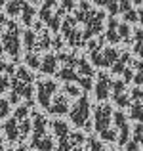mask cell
I'll list each match as a JSON object with an SVG mask.
<instances>
[{"instance_id": "49", "label": "cell", "mask_w": 143, "mask_h": 151, "mask_svg": "<svg viewBox=\"0 0 143 151\" xmlns=\"http://www.w3.org/2000/svg\"><path fill=\"white\" fill-rule=\"evenodd\" d=\"M8 151H14V149H8Z\"/></svg>"}, {"instance_id": "15", "label": "cell", "mask_w": 143, "mask_h": 151, "mask_svg": "<svg viewBox=\"0 0 143 151\" xmlns=\"http://www.w3.org/2000/svg\"><path fill=\"white\" fill-rule=\"evenodd\" d=\"M40 71L44 75H55L59 71V59L55 54H46L42 58V63H40Z\"/></svg>"}, {"instance_id": "9", "label": "cell", "mask_w": 143, "mask_h": 151, "mask_svg": "<svg viewBox=\"0 0 143 151\" xmlns=\"http://www.w3.org/2000/svg\"><path fill=\"white\" fill-rule=\"evenodd\" d=\"M103 21H105V14L101 10H94L92 15L88 17V21L84 23V38H94L97 33L103 31Z\"/></svg>"}, {"instance_id": "32", "label": "cell", "mask_w": 143, "mask_h": 151, "mask_svg": "<svg viewBox=\"0 0 143 151\" xmlns=\"http://www.w3.org/2000/svg\"><path fill=\"white\" fill-rule=\"evenodd\" d=\"M29 105H19L17 109H15V119L17 121H21V119H27V115H29Z\"/></svg>"}, {"instance_id": "7", "label": "cell", "mask_w": 143, "mask_h": 151, "mask_svg": "<svg viewBox=\"0 0 143 151\" xmlns=\"http://www.w3.org/2000/svg\"><path fill=\"white\" fill-rule=\"evenodd\" d=\"M57 151H86L84 144H86V138L82 132H71L67 134L65 138L57 140Z\"/></svg>"}, {"instance_id": "37", "label": "cell", "mask_w": 143, "mask_h": 151, "mask_svg": "<svg viewBox=\"0 0 143 151\" xmlns=\"http://www.w3.org/2000/svg\"><path fill=\"white\" fill-rule=\"evenodd\" d=\"M126 147V151H141V147H139V142H136V140H130L128 144L124 145Z\"/></svg>"}, {"instance_id": "28", "label": "cell", "mask_w": 143, "mask_h": 151, "mask_svg": "<svg viewBox=\"0 0 143 151\" xmlns=\"http://www.w3.org/2000/svg\"><path fill=\"white\" fill-rule=\"evenodd\" d=\"M31 132V121L29 119H21L19 121V140H25Z\"/></svg>"}, {"instance_id": "2", "label": "cell", "mask_w": 143, "mask_h": 151, "mask_svg": "<svg viewBox=\"0 0 143 151\" xmlns=\"http://www.w3.org/2000/svg\"><path fill=\"white\" fill-rule=\"evenodd\" d=\"M33 90H34V77L31 71H27L25 67H19L14 75L11 81V94H10V101L11 103H19L21 100H29L33 103Z\"/></svg>"}, {"instance_id": "39", "label": "cell", "mask_w": 143, "mask_h": 151, "mask_svg": "<svg viewBox=\"0 0 143 151\" xmlns=\"http://www.w3.org/2000/svg\"><path fill=\"white\" fill-rule=\"evenodd\" d=\"M134 52L139 59H143V44H134Z\"/></svg>"}, {"instance_id": "20", "label": "cell", "mask_w": 143, "mask_h": 151, "mask_svg": "<svg viewBox=\"0 0 143 151\" xmlns=\"http://www.w3.org/2000/svg\"><path fill=\"white\" fill-rule=\"evenodd\" d=\"M50 128H51V132H54V136L57 138V140H61V138H65L67 134H71L67 121H54L50 124Z\"/></svg>"}, {"instance_id": "4", "label": "cell", "mask_w": 143, "mask_h": 151, "mask_svg": "<svg viewBox=\"0 0 143 151\" xmlns=\"http://www.w3.org/2000/svg\"><path fill=\"white\" fill-rule=\"evenodd\" d=\"M2 48L14 59L19 58V52H21V31H19L17 23L11 21L6 25V31L2 35Z\"/></svg>"}, {"instance_id": "1", "label": "cell", "mask_w": 143, "mask_h": 151, "mask_svg": "<svg viewBox=\"0 0 143 151\" xmlns=\"http://www.w3.org/2000/svg\"><path fill=\"white\" fill-rule=\"evenodd\" d=\"M94 128L105 142H117L118 132L113 126V107L107 103H99L94 109Z\"/></svg>"}, {"instance_id": "25", "label": "cell", "mask_w": 143, "mask_h": 151, "mask_svg": "<svg viewBox=\"0 0 143 151\" xmlns=\"http://www.w3.org/2000/svg\"><path fill=\"white\" fill-rule=\"evenodd\" d=\"M132 33L134 31L130 29V23H118V37H120V42H130L132 40Z\"/></svg>"}, {"instance_id": "42", "label": "cell", "mask_w": 143, "mask_h": 151, "mask_svg": "<svg viewBox=\"0 0 143 151\" xmlns=\"http://www.w3.org/2000/svg\"><path fill=\"white\" fill-rule=\"evenodd\" d=\"M27 2H29V4H33V6H38V4H42L44 0H27Z\"/></svg>"}, {"instance_id": "46", "label": "cell", "mask_w": 143, "mask_h": 151, "mask_svg": "<svg viewBox=\"0 0 143 151\" xmlns=\"http://www.w3.org/2000/svg\"><path fill=\"white\" fill-rule=\"evenodd\" d=\"M17 151H27V149H25V147H19V149H17Z\"/></svg>"}, {"instance_id": "26", "label": "cell", "mask_w": 143, "mask_h": 151, "mask_svg": "<svg viewBox=\"0 0 143 151\" xmlns=\"http://www.w3.org/2000/svg\"><path fill=\"white\" fill-rule=\"evenodd\" d=\"M63 94H65V96H69V98H80L82 96V90H80V86L73 84V82H65Z\"/></svg>"}, {"instance_id": "36", "label": "cell", "mask_w": 143, "mask_h": 151, "mask_svg": "<svg viewBox=\"0 0 143 151\" xmlns=\"http://www.w3.org/2000/svg\"><path fill=\"white\" fill-rule=\"evenodd\" d=\"M8 88H10V78H8V75H2L0 77V94L6 92Z\"/></svg>"}, {"instance_id": "24", "label": "cell", "mask_w": 143, "mask_h": 151, "mask_svg": "<svg viewBox=\"0 0 143 151\" xmlns=\"http://www.w3.org/2000/svg\"><path fill=\"white\" fill-rule=\"evenodd\" d=\"M130 119L143 122V101H132V105H130Z\"/></svg>"}, {"instance_id": "50", "label": "cell", "mask_w": 143, "mask_h": 151, "mask_svg": "<svg viewBox=\"0 0 143 151\" xmlns=\"http://www.w3.org/2000/svg\"><path fill=\"white\" fill-rule=\"evenodd\" d=\"M117 151H122V149H117Z\"/></svg>"}, {"instance_id": "23", "label": "cell", "mask_w": 143, "mask_h": 151, "mask_svg": "<svg viewBox=\"0 0 143 151\" xmlns=\"http://www.w3.org/2000/svg\"><path fill=\"white\" fill-rule=\"evenodd\" d=\"M23 46L27 52H36V31H25L23 33Z\"/></svg>"}, {"instance_id": "12", "label": "cell", "mask_w": 143, "mask_h": 151, "mask_svg": "<svg viewBox=\"0 0 143 151\" xmlns=\"http://www.w3.org/2000/svg\"><path fill=\"white\" fill-rule=\"evenodd\" d=\"M71 109V103H69V96H65L63 92H57L54 96V100H51V105H50V113L51 115H57V117H63V115H67Z\"/></svg>"}, {"instance_id": "11", "label": "cell", "mask_w": 143, "mask_h": 151, "mask_svg": "<svg viewBox=\"0 0 143 151\" xmlns=\"http://www.w3.org/2000/svg\"><path fill=\"white\" fill-rule=\"evenodd\" d=\"M111 96H113L114 105H118V107H128V105H132V98L128 96V90H126V82L124 81H113Z\"/></svg>"}, {"instance_id": "44", "label": "cell", "mask_w": 143, "mask_h": 151, "mask_svg": "<svg viewBox=\"0 0 143 151\" xmlns=\"http://www.w3.org/2000/svg\"><path fill=\"white\" fill-rule=\"evenodd\" d=\"M0 151H4V142H2V138H0Z\"/></svg>"}, {"instance_id": "47", "label": "cell", "mask_w": 143, "mask_h": 151, "mask_svg": "<svg viewBox=\"0 0 143 151\" xmlns=\"http://www.w3.org/2000/svg\"><path fill=\"white\" fill-rule=\"evenodd\" d=\"M2 52H4V48H2V46H0V54H2Z\"/></svg>"}, {"instance_id": "21", "label": "cell", "mask_w": 143, "mask_h": 151, "mask_svg": "<svg viewBox=\"0 0 143 151\" xmlns=\"http://www.w3.org/2000/svg\"><path fill=\"white\" fill-rule=\"evenodd\" d=\"M27 0H8L6 2V14L10 17H15V15H21V10L25 8Z\"/></svg>"}, {"instance_id": "22", "label": "cell", "mask_w": 143, "mask_h": 151, "mask_svg": "<svg viewBox=\"0 0 143 151\" xmlns=\"http://www.w3.org/2000/svg\"><path fill=\"white\" fill-rule=\"evenodd\" d=\"M31 147H34L36 151H54V140H51V136L48 134V136L44 138H40V140H36V142H31Z\"/></svg>"}, {"instance_id": "17", "label": "cell", "mask_w": 143, "mask_h": 151, "mask_svg": "<svg viewBox=\"0 0 143 151\" xmlns=\"http://www.w3.org/2000/svg\"><path fill=\"white\" fill-rule=\"evenodd\" d=\"M132 63H134L132 55H130L128 52H122V54L118 55V59L113 63V67H111V69H113V73H114V75H122L130 65H132Z\"/></svg>"}, {"instance_id": "35", "label": "cell", "mask_w": 143, "mask_h": 151, "mask_svg": "<svg viewBox=\"0 0 143 151\" xmlns=\"http://www.w3.org/2000/svg\"><path fill=\"white\" fill-rule=\"evenodd\" d=\"M134 44H143V27L139 29H134Z\"/></svg>"}, {"instance_id": "31", "label": "cell", "mask_w": 143, "mask_h": 151, "mask_svg": "<svg viewBox=\"0 0 143 151\" xmlns=\"http://www.w3.org/2000/svg\"><path fill=\"white\" fill-rule=\"evenodd\" d=\"M132 134H134V138L132 140H136V142H143V122H137L136 126H134V130H132Z\"/></svg>"}, {"instance_id": "29", "label": "cell", "mask_w": 143, "mask_h": 151, "mask_svg": "<svg viewBox=\"0 0 143 151\" xmlns=\"http://www.w3.org/2000/svg\"><path fill=\"white\" fill-rule=\"evenodd\" d=\"M86 151H105V147L95 138H86Z\"/></svg>"}, {"instance_id": "13", "label": "cell", "mask_w": 143, "mask_h": 151, "mask_svg": "<svg viewBox=\"0 0 143 151\" xmlns=\"http://www.w3.org/2000/svg\"><path fill=\"white\" fill-rule=\"evenodd\" d=\"M48 121L40 113H33V142L40 140V138L48 136Z\"/></svg>"}, {"instance_id": "41", "label": "cell", "mask_w": 143, "mask_h": 151, "mask_svg": "<svg viewBox=\"0 0 143 151\" xmlns=\"http://www.w3.org/2000/svg\"><path fill=\"white\" fill-rule=\"evenodd\" d=\"M137 23L143 27V8H139V10H137Z\"/></svg>"}, {"instance_id": "43", "label": "cell", "mask_w": 143, "mask_h": 151, "mask_svg": "<svg viewBox=\"0 0 143 151\" xmlns=\"http://www.w3.org/2000/svg\"><path fill=\"white\" fill-rule=\"evenodd\" d=\"M132 6H143V0H130Z\"/></svg>"}, {"instance_id": "14", "label": "cell", "mask_w": 143, "mask_h": 151, "mask_svg": "<svg viewBox=\"0 0 143 151\" xmlns=\"http://www.w3.org/2000/svg\"><path fill=\"white\" fill-rule=\"evenodd\" d=\"M57 6H59L57 0H44V2H42L40 10H38V17H40V21L44 23L46 27L50 25V21H51V17H54L55 10H57Z\"/></svg>"}, {"instance_id": "10", "label": "cell", "mask_w": 143, "mask_h": 151, "mask_svg": "<svg viewBox=\"0 0 143 151\" xmlns=\"http://www.w3.org/2000/svg\"><path fill=\"white\" fill-rule=\"evenodd\" d=\"M111 88H113V78H111L107 73H97V78H95V84H94L95 100H99V101L109 100L111 98Z\"/></svg>"}, {"instance_id": "48", "label": "cell", "mask_w": 143, "mask_h": 151, "mask_svg": "<svg viewBox=\"0 0 143 151\" xmlns=\"http://www.w3.org/2000/svg\"><path fill=\"white\" fill-rule=\"evenodd\" d=\"M141 151H143V142H141Z\"/></svg>"}, {"instance_id": "8", "label": "cell", "mask_w": 143, "mask_h": 151, "mask_svg": "<svg viewBox=\"0 0 143 151\" xmlns=\"http://www.w3.org/2000/svg\"><path fill=\"white\" fill-rule=\"evenodd\" d=\"M113 119H114V128L118 132V140L117 144L118 145H126L130 140H132V130H130V124H128V117H126L122 111H114L113 113Z\"/></svg>"}, {"instance_id": "6", "label": "cell", "mask_w": 143, "mask_h": 151, "mask_svg": "<svg viewBox=\"0 0 143 151\" xmlns=\"http://www.w3.org/2000/svg\"><path fill=\"white\" fill-rule=\"evenodd\" d=\"M120 52L114 50L113 46L109 48H101V50H94L90 52V58H92V63L97 67H113V63L118 59Z\"/></svg>"}, {"instance_id": "40", "label": "cell", "mask_w": 143, "mask_h": 151, "mask_svg": "<svg viewBox=\"0 0 143 151\" xmlns=\"http://www.w3.org/2000/svg\"><path fill=\"white\" fill-rule=\"evenodd\" d=\"M90 4H95V6H103V8H107L109 0H90Z\"/></svg>"}, {"instance_id": "38", "label": "cell", "mask_w": 143, "mask_h": 151, "mask_svg": "<svg viewBox=\"0 0 143 151\" xmlns=\"http://www.w3.org/2000/svg\"><path fill=\"white\" fill-rule=\"evenodd\" d=\"M122 77H124V82H130V81H134V67L130 65L128 69L122 73Z\"/></svg>"}, {"instance_id": "30", "label": "cell", "mask_w": 143, "mask_h": 151, "mask_svg": "<svg viewBox=\"0 0 143 151\" xmlns=\"http://www.w3.org/2000/svg\"><path fill=\"white\" fill-rule=\"evenodd\" d=\"M122 15H124V21H126V23H137V10H136L134 6L130 8L128 12H124Z\"/></svg>"}, {"instance_id": "45", "label": "cell", "mask_w": 143, "mask_h": 151, "mask_svg": "<svg viewBox=\"0 0 143 151\" xmlns=\"http://www.w3.org/2000/svg\"><path fill=\"white\" fill-rule=\"evenodd\" d=\"M2 6H6V0H0V8Z\"/></svg>"}, {"instance_id": "3", "label": "cell", "mask_w": 143, "mask_h": 151, "mask_svg": "<svg viewBox=\"0 0 143 151\" xmlns=\"http://www.w3.org/2000/svg\"><path fill=\"white\" fill-rule=\"evenodd\" d=\"M69 119L77 128H84V130L92 128V124H90V101L84 94L80 98H77L74 105L69 109Z\"/></svg>"}, {"instance_id": "33", "label": "cell", "mask_w": 143, "mask_h": 151, "mask_svg": "<svg viewBox=\"0 0 143 151\" xmlns=\"http://www.w3.org/2000/svg\"><path fill=\"white\" fill-rule=\"evenodd\" d=\"M59 8H61V10H65V14L69 15L71 12H74V0H61Z\"/></svg>"}, {"instance_id": "34", "label": "cell", "mask_w": 143, "mask_h": 151, "mask_svg": "<svg viewBox=\"0 0 143 151\" xmlns=\"http://www.w3.org/2000/svg\"><path fill=\"white\" fill-rule=\"evenodd\" d=\"M10 113V101H6L4 98H0V119H4Z\"/></svg>"}, {"instance_id": "5", "label": "cell", "mask_w": 143, "mask_h": 151, "mask_svg": "<svg viewBox=\"0 0 143 151\" xmlns=\"http://www.w3.org/2000/svg\"><path fill=\"white\" fill-rule=\"evenodd\" d=\"M55 94H57V84L51 78H44V81L36 82V101L44 109H50L51 100H54Z\"/></svg>"}, {"instance_id": "27", "label": "cell", "mask_w": 143, "mask_h": 151, "mask_svg": "<svg viewBox=\"0 0 143 151\" xmlns=\"http://www.w3.org/2000/svg\"><path fill=\"white\" fill-rule=\"evenodd\" d=\"M25 61H27V65H29L31 69H40V63H42V59L38 58V54H36V52H27V55H25Z\"/></svg>"}, {"instance_id": "19", "label": "cell", "mask_w": 143, "mask_h": 151, "mask_svg": "<svg viewBox=\"0 0 143 151\" xmlns=\"http://www.w3.org/2000/svg\"><path fill=\"white\" fill-rule=\"evenodd\" d=\"M34 21H36V6L27 2L25 8L21 10V23L27 25V27H31V25H34Z\"/></svg>"}, {"instance_id": "18", "label": "cell", "mask_w": 143, "mask_h": 151, "mask_svg": "<svg viewBox=\"0 0 143 151\" xmlns=\"http://www.w3.org/2000/svg\"><path fill=\"white\" fill-rule=\"evenodd\" d=\"M2 128H4V134H6V138L10 142L19 140V121H17V119H10V121H6Z\"/></svg>"}, {"instance_id": "16", "label": "cell", "mask_w": 143, "mask_h": 151, "mask_svg": "<svg viewBox=\"0 0 143 151\" xmlns=\"http://www.w3.org/2000/svg\"><path fill=\"white\" fill-rule=\"evenodd\" d=\"M105 40H107V42H111V44H118V42H120V37H118V21L113 17V15L107 19Z\"/></svg>"}]
</instances>
